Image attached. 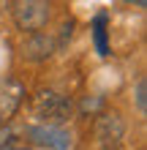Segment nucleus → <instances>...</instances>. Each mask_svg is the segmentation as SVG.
<instances>
[{
    "instance_id": "nucleus-1",
    "label": "nucleus",
    "mask_w": 147,
    "mask_h": 150,
    "mask_svg": "<svg viewBox=\"0 0 147 150\" xmlns=\"http://www.w3.org/2000/svg\"><path fill=\"white\" fill-rule=\"evenodd\" d=\"M8 14L16 25V30L33 33L46 28L52 19V3L49 0H11L8 3Z\"/></svg>"
},
{
    "instance_id": "nucleus-2",
    "label": "nucleus",
    "mask_w": 147,
    "mask_h": 150,
    "mask_svg": "<svg viewBox=\"0 0 147 150\" xmlns=\"http://www.w3.org/2000/svg\"><path fill=\"white\" fill-rule=\"evenodd\" d=\"M74 112V104L68 96L55 93V90H41L33 101V117L38 123H49V126H63L68 123Z\"/></svg>"
},
{
    "instance_id": "nucleus-3",
    "label": "nucleus",
    "mask_w": 147,
    "mask_h": 150,
    "mask_svg": "<svg viewBox=\"0 0 147 150\" xmlns=\"http://www.w3.org/2000/svg\"><path fill=\"white\" fill-rule=\"evenodd\" d=\"M125 117L117 109H106L101 112L96 123H93V137H96L98 150H120L125 139Z\"/></svg>"
},
{
    "instance_id": "nucleus-4",
    "label": "nucleus",
    "mask_w": 147,
    "mask_h": 150,
    "mask_svg": "<svg viewBox=\"0 0 147 150\" xmlns=\"http://www.w3.org/2000/svg\"><path fill=\"white\" fill-rule=\"evenodd\" d=\"M57 49H60V41L41 28V30L27 33V38L19 44V57L27 60V63H44V60H49Z\"/></svg>"
},
{
    "instance_id": "nucleus-5",
    "label": "nucleus",
    "mask_w": 147,
    "mask_h": 150,
    "mask_svg": "<svg viewBox=\"0 0 147 150\" xmlns=\"http://www.w3.org/2000/svg\"><path fill=\"white\" fill-rule=\"evenodd\" d=\"M27 137L38 147H46V150H68V147H71V134H68L63 126L38 123V126H30L27 128Z\"/></svg>"
},
{
    "instance_id": "nucleus-6",
    "label": "nucleus",
    "mask_w": 147,
    "mask_h": 150,
    "mask_svg": "<svg viewBox=\"0 0 147 150\" xmlns=\"http://www.w3.org/2000/svg\"><path fill=\"white\" fill-rule=\"evenodd\" d=\"M22 98H25V85L19 79H14V76H6L0 82V126H6L16 115Z\"/></svg>"
},
{
    "instance_id": "nucleus-7",
    "label": "nucleus",
    "mask_w": 147,
    "mask_h": 150,
    "mask_svg": "<svg viewBox=\"0 0 147 150\" xmlns=\"http://www.w3.org/2000/svg\"><path fill=\"white\" fill-rule=\"evenodd\" d=\"M144 90H147V79L142 76L139 82H136V109H139V115L147 112V101H144Z\"/></svg>"
}]
</instances>
